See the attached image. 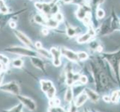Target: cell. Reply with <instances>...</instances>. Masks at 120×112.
Returning a JSON list of instances; mask_svg holds the SVG:
<instances>
[{"instance_id": "obj_1", "label": "cell", "mask_w": 120, "mask_h": 112, "mask_svg": "<svg viewBox=\"0 0 120 112\" xmlns=\"http://www.w3.org/2000/svg\"><path fill=\"white\" fill-rule=\"evenodd\" d=\"M5 51L9 53L15 54L20 56H25V57H35L38 56L37 51L32 49V48L27 46H12L5 49Z\"/></svg>"}, {"instance_id": "obj_2", "label": "cell", "mask_w": 120, "mask_h": 112, "mask_svg": "<svg viewBox=\"0 0 120 112\" xmlns=\"http://www.w3.org/2000/svg\"><path fill=\"white\" fill-rule=\"evenodd\" d=\"M36 8L40 10L44 16L49 15H55L59 12V7L56 5V3H45V2H38L35 3Z\"/></svg>"}, {"instance_id": "obj_3", "label": "cell", "mask_w": 120, "mask_h": 112, "mask_svg": "<svg viewBox=\"0 0 120 112\" xmlns=\"http://www.w3.org/2000/svg\"><path fill=\"white\" fill-rule=\"evenodd\" d=\"M107 61L112 66V68L115 71L116 76L119 77V68H120V51L116 53L108 54L105 55Z\"/></svg>"}, {"instance_id": "obj_4", "label": "cell", "mask_w": 120, "mask_h": 112, "mask_svg": "<svg viewBox=\"0 0 120 112\" xmlns=\"http://www.w3.org/2000/svg\"><path fill=\"white\" fill-rule=\"evenodd\" d=\"M0 90H1L2 91L11 93V94H13L14 96H18L20 94V86H19L17 81H14L3 84L1 87H0Z\"/></svg>"}, {"instance_id": "obj_5", "label": "cell", "mask_w": 120, "mask_h": 112, "mask_svg": "<svg viewBox=\"0 0 120 112\" xmlns=\"http://www.w3.org/2000/svg\"><path fill=\"white\" fill-rule=\"evenodd\" d=\"M17 99L20 101V103H21L22 105V106L25 107L26 109H28L30 111H34L36 110L37 105L32 98L26 96H22V95H18Z\"/></svg>"}, {"instance_id": "obj_6", "label": "cell", "mask_w": 120, "mask_h": 112, "mask_svg": "<svg viewBox=\"0 0 120 112\" xmlns=\"http://www.w3.org/2000/svg\"><path fill=\"white\" fill-rule=\"evenodd\" d=\"M14 33L15 36L17 37V38L20 40L22 44H24L25 46H27L29 48H32L33 46V43L31 40V39L29 38L28 36H26L23 32L19 31V30L14 29Z\"/></svg>"}, {"instance_id": "obj_7", "label": "cell", "mask_w": 120, "mask_h": 112, "mask_svg": "<svg viewBox=\"0 0 120 112\" xmlns=\"http://www.w3.org/2000/svg\"><path fill=\"white\" fill-rule=\"evenodd\" d=\"M50 52L52 56V63L55 66H59L61 65V50L56 47H52L50 50Z\"/></svg>"}, {"instance_id": "obj_8", "label": "cell", "mask_w": 120, "mask_h": 112, "mask_svg": "<svg viewBox=\"0 0 120 112\" xmlns=\"http://www.w3.org/2000/svg\"><path fill=\"white\" fill-rule=\"evenodd\" d=\"M61 50V53L65 58H66L68 60H69L70 61L72 62H77L79 61L77 53L69 49L65 48V47H62L60 49Z\"/></svg>"}, {"instance_id": "obj_9", "label": "cell", "mask_w": 120, "mask_h": 112, "mask_svg": "<svg viewBox=\"0 0 120 112\" xmlns=\"http://www.w3.org/2000/svg\"><path fill=\"white\" fill-rule=\"evenodd\" d=\"M95 31L92 28H90L89 31L86 33L85 35H82L80 37H77V42L79 43H87L91 40L92 37L95 36Z\"/></svg>"}, {"instance_id": "obj_10", "label": "cell", "mask_w": 120, "mask_h": 112, "mask_svg": "<svg viewBox=\"0 0 120 112\" xmlns=\"http://www.w3.org/2000/svg\"><path fill=\"white\" fill-rule=\"evenodd\" d=\"M89 15H90V8L86 5L80 6L77 11V17L80 20H83Z\"/></svg>"}, {"instance_id": "obj_11", "label": "cell", "mask_w": 120, "mask_h": 112, "mask_svg": "<svg viewBox=\"0 0 120 112\" xmlns=\"http://www.w3.org/2000/svg\"><path fill=\"white\" fill-rule=\"evenodd\" d=\"M84 92L86 93V95L88 96V99H89V100L91 101L92 102L95 103L98 102V100L100 99V96L98 95V93H96L95 91H94L92 89H89L88 88H85Z\"/></svg>"}, {"instance_id": "obj_12", "label": "cell", "mask_w": 120, "mask_h": 112, "mask_svg": "<svg viewBox=\"0 0 120 112\" xmlns=\"http://www.w3.org/2000/svg\"><path fill=\"white\" fill-rule=\"evenodd\" d=\"M31 63H32V65L38 68V70L43 71V72H45V65L44 63L42 61V59H41L40 58H38V56H35V57H31Z\"/></svg>"}, {"instance_id": "obj_13", "label": "cell", "mask_w": 120, "mask_h": 112, "mask_svg": "<svg viewBox=\"0 0 120 112\" xmlns=\"http://www.w3.org/2000/svg\"><path fill=\"white\" fill-rule=\"evenodd\" d=\"M87 99H88L87 95H86V93L84 91H82L81 93H80V94L77 96L74 103L77 105V107L79 108V107H81L82 105L87 101Z\"/></svg>"}, {"instance_id": "obj_14", "label": "cell", "mask_w": 120, "mask_h": 112, "mask_svg": "<svg viewBox=\"0 0 120 112\" xmlns=\"http://www.w3.org/2000/svg\"><path fill=\"white\" fill-rule=\"evenodd\" d=\"M40 84H41V89L44 93H46L48 90H50L52 87H53V84L52 82L50 80H45L42 79L40 81Z\"/></svg>"}, {"instance_id": "obj_15", "label": "cell", "mask_w": 120, "mask_h": 112, "mask_svg": "<svg viewBox=\"0 0 120 112\" xmlns=\"http://www.w3.org/2000/svg\"><path fill=\"white\" fill-rule=\"evenodd\" d=\"M34 19H35V21L36 22V23L46 26L47 17L46 16H44V14H36Z\"/></svg>"}, {"instance_id": "obj_16", "label": "cell", "mask_w": 120, "mask_h": 112, "mask_svg": "<svg viewBox=\"0 0 120 112\" xmlns=\"http://www.w3.org/2000/svg\"><path fill=\"white\" fill-rule=\"evenodd\" d=\"M73 97H74V93L73 90L71 87H69L66 90L65 94V101L67 103H71L73 101Z\"/></svg>"}, {"instance_id": "obj_17", "label": "cell", "mask_w": 120, "mask_h": 112, "mask_svg": "<svg viewBox=\"0 0 120 112\" xmlns=\"http://www.w3.org/2000/svg\"><path fill=\"white\" fill-rule=\"evenodd\" d=\"M37 52H38V54L41 55L43 58H49V59L52 58V56H51L50 51H48L47 49H44L43 47L41 48V49H37Z\"/></svg>"}, {"instance_id": "obj_18", "label": "cell", "mask_w": 120, "mask_h": 112, "mask_svg": "<svg viewBox=\"0 0 120 112\" xmlns=\"http://www.w3.org/2000/svg\"><path fill=\"white\" fill-rule=\"evenodd\" d=\"M11 64L15 68H22L23 66L24 62L22 61V59L21 58H14L12 61H11Z\"/></svg>"}, {"instance_id": "obj_19", "label": "cell", "mask_w": 120, "mask_h": 112, "mask_svg": "<svg viewBox=\"0 0 120 112\" xmlns=\"http://www.w3.org/2000/svg\"><path fill=\"white\" fill-rule=\"evenodd\" d=\"M56 93V90L55 86H53V87H52L50 90H48V91L45 93V94H46L47 97L49 99L51 100L55 98Z\"/></svg>"}, {"instance_id": "obj_20", "label": "cell", "mask_w": 120, "mask_h": 112, "mask_svg": "<svg viewBox=\"0 0 120 112\" xmlns=\"http://www.w3.org/2000/svg\"><path fill=\"white\" fill-rule=\"evenodd\" d=\"M22 108H23L22 105L21 103H19L14 107L10 108L9 110H5L2 112H22Z\"/></svg>"}, {"instance_id": "obj_21", "label": "cell", "mask_w": 120, "mask_h": 112, "mask_svg": "<svg viewBox=\"0 0 120 112\" xmlns=\"http://www.w3.org/2000/svg\"><path fill=\"white\" fill-rule=\"evenodd\" d=\"M9 12L8 7L5 4L4 0H0V13L2 14H8Z\"/></svg>"}, {"instance_id": "obj_22", "label": "cell", "mask_w": 120, "mask_h": 112, "mask_svg": "<svg viewBox=\"0 0 120 112\" xmlns=\"http://www.w3.org/2000/svg\"><path fill=\"white\" fill-rule=\"evenodd\" d=\"M0 63L3 64L4 66H8L10 63V59L7 57L6 55L3 54H0Z\"/></svg>"}, {"instance_id": "obj_23", "label": "cell", "mask_w": 120, "mask_h": 112, "mask_svg": "<svg viewBox=\"0 0 120 112\" xmlns=\"http://www.w3.org/2000/svg\"><path fill=\"white\" fill-rule=\"evenodd\" d=\"M77 29L72 27V26H69L66 29V34L68 37H74L77 35Z\"/></svg>"}, {"instance_id": "obj_24", "label": "cell", "mask_w": 120, "mask_h": 112, "mask_svg": "<svg viewBox=\"0 0 120 112\" xmlns=\"http://www.w3.org/2000/svg\"><path fill=\"white\" fill-rule=\"evenodd\" d=\"M77 56L79 61H85V60L89 58L88 54L85 52H77Z\"/></svg>"}, {"instance_id": "obj_25", "label": "cell", "mask_w": 120, "mask_h": 112, "mask_svg": "<svg viewBox=\"0 0 120 112\" xmlns=\"http://www.w3.org/2000/svg\"><path fill=\"white\" fill-rule=\"evenodd\" d=\"M111 97V102H113V103H116L119 102V96L118 94V91H113L112 93V95L110 96Z\"/></svg>"}, {"instance_id": "obj_26", "label": "cell", "mask_w": 120, "mask_h": 112, "mask_svg": "<svg viewBox=\"0 0 120 112\" xmlns=\"http://www.w3.org/2000/svg\"><path fill=\"white\" fill-rule=\"evenodd\" d=\"M55 20L57 21L58 22H62L63 21V20H64V18H63V16H62V14H61L59 11L58 13H56L55 15Z\"/></svg>"}, {"instance_id": "obj_27", "label": "cell", "mask_w": 120, "mask_h": 112, "mask_svg": "<svg viewBox=\"0 0 120 112\" xmlns=\"http://www.w3.org/2000/svg\"><path fill=\"white\" fill-rule=\"evenodd\" d=\"M96 15H97V17L98 18V19H102V18H104V17L105 13H104V10L99 8V9H98V10H97Z\"/></svg>"}, {"instance_id": "obj_28", "label": "cell", "mask_w": 120, "mask_h": 112, "mask_svg": "<svg viewBox=\"0 0 120 112\" xmlns=\"http://www.w3.org/2000/svg\"><path fill=\"white\" fill-rule=\"evenodd\" d=\"M77 107L75 105L74 102H73V101L71 102V106H70V109H69V112H77Z\"/></svg>"}, {"instance_id": "obj_29", "label": "cell", "mask_w": 120, "mask_h": 112, "mask_svg": "<svg viewBox=\"0 0 120 112\" xmlns=\"http://www.w3.org/2000/svg\"><path fill=\"white\" fill-rule=\"evenodd\" d=\"M79 81L80 82L81 84H86L88 82V79L87 78H86V76H80V79H79Z\"/></svg>"}, {"instance_id": "obj_30", "label": "cell", "mask_w": 120, "mask_h": 112, "mask_svg": "<svg viewBox=\"0 0 120 112\" xmlns=\"http://www.w3.org/2000/svg\"><path fill=\"white\" fill-rule=\"evenodd\" d=\"M9 26H10V28H12V29H16V28H17V23H16V22L14 21L13 20H11L9 22Z\"/></svg>"}, {"instance_id": "obj_31", "label": "cell", "mask_w": 120, "mask_h": 112, "mask_svg": "<svg viewBox=\"0 0 120 112\" xmlns=\"http://www.w3.org/2000/svg\"><path fill=\"white\" fill-rule=\"evenodd\" d=\"M103 100L105 102H111V97L110 96L105 95L103 96Z\"/></svg>"}, {"instance_id": "obj_32", "label": "cell", "mask_w": 120, "mask_h": 112, "mask_svg": "<svg viewBox=\"0 0 120 112\" xmlns=\"http://www.w3.org/2000/svg\"><path fill=\"white\" fill-rule=\"evenodd\" d=\"M35 47L36 48V49H38L42 48V44H41L40 41H37L35 43Z\"/></svg>"}, {"instance_id": "obj_33", "label": "cell", "mask_w": 120, "mask_h": 112, "mask_svg": "<svg viewBox=\"0 0 120 112\" xmlns=\"http://www.w3.org/2000/svg\"><path fill=\"white\" fill-rule=\"evenodd\" d=\"M3 81H4V73H0V87L3 84Z\"/></svg>"}, {"instance_id": "obj_34", "label": "cell", "mask_w": 120, "mask_h": 112, "mask_svg": "<svg viewBox=\"0 0 120 112\" xmlns=\"http://www.w3.org/2000/svg\"><path fill=\"white\" fill-rule=\"evenodd\" d=\"M5 69H6V66H4L3 64H2V63H0V73H4V71L5 70Z\"/></svg>"}, {"instance_id": "obj_35", "label": "cell", "mask_w": 120, "mask_h": 112, "mask_svg": "<svg viewBox=\"0 0 120 112\" xmlns=\"http://www.w3.org/2000/svg\"><path fill=\"white\" fill-rule=\"evenodd\" d=\"M92 2L94 3V5H98V4L103 2L104 0H92Z\"/></svg>"}, {"instance_id": "obj_36", "label": "cell", "mask_w": 120, "mask_h": 112, "mask_svg": "<svg viewBox=\"0 0 120 112\" xmlns=\"http://www.w3.org/2000/svg\"><path fill=\"white\" fill-rule=\"evenodd\" d=\"M41 32H42V34L44 35H47L48 34V30L47 29H43L42 31H41Z\"/></svg>"}, {"instance_id": "obj_37", "label": "cell", "mask_w": 120, "mask_h": 112, "mask_svg": "<svg viewBox=\"0 0 120 112\" xmlns=\"http://www.w3.org/2000/svg\"><path fill=\"white\" fill-rule=\"evenodd\" d=\"M118 94H119V96L120 97V91H118Z\"/></svg>"}, {"instance_id": "obj_38", "label": "cell", "mask_w": 120, "mask_h": 112, "mask_svg": "<svg viewBox=\"0 0 120 112\" xmlns=\"http://www.w3.org/2000/svg\"><path fill=\"white\" fill-rule=\"evenodd\" d=\"M57 1H59V0H54V2H54V3H56Z\"/></svg>"}, {"instance_id": "obj_39", "label": "cell", "mask_w": 120, "mask_h": 112, "mask_svg": "<svg viewBox=\"0 0 120 112\" xmlns=\"http://www.w3.org/2000/svg\"><path fill=\"white\" fill-rule=\"evenodd\" d=\"M0 29H1V28H0Z\"/></svg>"}, {"instance_id": "obj_40", "label": "cell", "mask_w": 120, "mask_h": 112, "mask_svg": "<svg viewBox=\"0 0 120 112\" xmlns=\"http://www.w3.org/2000/svg\"><path fill=\"white\" fill-rule=\"evenodd\" d=\"M119 23H120V22H119Z\"/></svg>"}]
</instances>
